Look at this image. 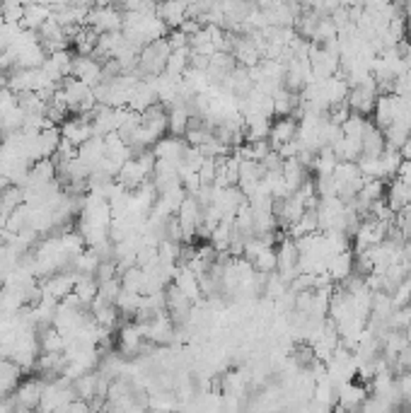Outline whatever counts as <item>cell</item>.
Masks as SVG:
<instances>
[{
    "label": "cell",
    "instance_id": "7a4b0ae2",
    "mask_svg": "<svg viewBox=\"0 0 411 413\" xmlns=\"http://www.w3.org/2000/svg\"><path fill=\"white\" fill-rule=\"evenodd\" d=\"M375 102H378V82H375L373 75H370L368 80L358 82V85H351L349 97H346V104L351 107V111L360 116L373 114Z\"/></svg>",
    "mask_w": 411,
    "mask_h": 413
},
{
    "label": "cell",
    "instance_id": "d6986e66",
    "mask_svg": "<svg viewBox=\"0 0 411 413\" xmlns=\"http://www.w3.org/2000/svg\"><path fill=\"white\" fill-rule=\"evenodd\" d=\"M107 155V145H104V136H92L87 143H82L80 147H77V157H80V162L87 167V169H95V167H100V162L104 160Z\"/></svg>",
    "mask_w": 411,
    "mask_h": 413
},
{
    "label": "cell",
    "instance_id": "ba28073f",
    "mask_svg": "<svg viewBox=\"0 0 411 413\" xmlns=\"http://www.w3.org/2000/svg\"><path fill=\"white\" fill-rule=\"evenodd\" d=\"M73 75L92 87L100 85L102 82V61H97L95 56L75 53V56H73Z\"/></svg>",
    "mask_w": 411,
    "mask_h": 413
},
{
    "label": "cell",
    "instance_id": "ac0fdd59",
    "mask_svg": "<svg viewBox=\"0 0 411 413\" xmlns=\"http://www.w3.org/2000/svg\"><path fill=\"white\" fill-rule=\"evenodd\" d=\"M174 285H177L179 290H182L184 295H187L189 300H192L194 304L199 302V300L203 297L201 293V283H199V275L192 271L189 266H184V264H179L177 271H174Z\"/></svg>",
    "mask_w": 411,
    "mask_h": 413
},
{
    "label": "cell",
    "instance_id": "277c9868",
    "mask_svg": "<svg viewBox=\"0 0 411 413\" xmlns=\"http://www.w3.org/2000/svg\"><path fill=\"white\" fill-rule=\"evenodd\" d=\"M143 331H145V338H148L153 346H167V343H172L174 336H177V324L172 322V317H170L167 312H163L150 319L148 324H143Z\"/></svg>",
    "mask_w": 411,
    "mask_h": 413
},
{
    "label": "cell",
    "instance_id": "8992f818",
    "mask_svg": "<svg viewBox=\"0 0 411 413\" xmlns=\"http://www.w3.org/2000/svg\"><path fill=\"white\" fill-rule=\"evenodd\" d=\"M165 295H167V314L172 317V322L177 324V327L187 324V319L192 317V312H194V302H192V300H189L187 295H184L174 283L170 285L167 290H165Z\"/></svg>",
    "mask_w": 411,
    "mask_h": 413
},
{
    "label": "cell",
    "instance_id": "8fae6325",
    "mask_svg": "<svg viewBox=\"0 0 411 413\" xmlns=\"http://www.w3.org/2000/svg\"><path fill=\"white\" fill-rule=\"evenodd\" d=\"M44 389H46V382L44 380H27L24 385H19L17 394H15V409H22V411H29V409H39V401H42V394Z\"/></svg>",
    "mask_w": 411,
    "mask_h": 413
},
{
    "label": "cell",
    "instance_id": "7c38bea8",
    "mask_svg": "<svg viewBox=\"0 0 411 413\" xmlns=\"http://www.w3.org/2000/svg\"><path fill=\"white\" fill-rule=\"evenodd\" d=\"M365 396H368V387L349 380V382H344V385H339V399H336L334 409H346V411L360 409V404L365 401Z\"/></svg>",
    "mask_w": 411,
    "mask_h": 413
},
{
    "label": "cell",
    "instance_id": "30bf717a",
    "mask_svg": "<svg viewBox=\"0 0 411 413\" xmlns=\"http://www.w3.org/2000/svg\"><path fill=\"white\" fill-rule=\"evenodd\" d=\"M298 129H300V121L295 116H278L271 124V131H268V143H271L273 150H278L283 143L295 140Z\"/></svg>",
    "mask_w": 411,
    "mask_h": 413
},
{
    "label": "cell",
    "instance_id": "f35d334b",
    "mask_svg": "<svg viewBox=\"0 0 411 413\" xmlns=\"http://www.w3.org/2000/svg\"><path fill=\"white\" fill-rule=\"evenodd\" d=\"M402 10H404V15H407V19H411V0H402Z\"/></svg>",
    "mask_w": 411,
    "mask_h": 413
},
{
    "label": "cell",
    "instance_id": "5bb4252c",
    "mask_svg": "<svg viewBox=\"0 0 411 413\" xmlns=\"http://www.w3.org/2000/svg\"><path fill=\"white\" fill-rule=\"evenodd\" d=\"M158 90H155L153 80L150 77H145V80H138V85L134 87V92H131V100H129V109L134 111H145L148 107L158 104Z\"/></svg>",
    "mask_w": 411,
    "mask_h": 413
},
{
    "label": "cell",
    "instance_id": "e0dca14e",
    "mask_svg": "<svg viewBox=\"0 0 411 413\" xmlns=\"http://www.w3.org/2000/svg\"><path fill=\"white\" fill-rule=\"evenodd\" d=\"M145 346V331L143 327H140L138 322L134 324H126L124 329H121L119 333V348L124 356H136V353H140Z\"/></svg>",
    "mask_w": 411,
    "mask_h": 413
},
{
    "label": "cell",
    "instance_id": "6da1fadb",
    "mask_svg": "<svg viewBox=\"0 0 411 413\" xmlns=\"http://www.w3.org/2000/svg\"><path fill=\"white\" fill-rule=\"evenodd\" d=\"M170 44L167 39H155V42H148L138 53V66H136V75L140 80L145 77H155V75H163L165 66H167V56H170Z\"/></svg>",
    "mask_w": 411,
    "mask_h": 413
},
{
    "label": "cell",
    "instance_id": "4fadbf2b",
    "mask_svg": "<svg viewBox=\"0 0 411 413\" xmlns=\"http://www.w3.org/2000/svg\"><path fill=\"white\" fill-rule=\"evenodd\" d=\"M385 201H387V205L394 213L407 208L411 203V184L407 179H402V176H392L387 184V191H385Z\"/></svg>",
    "mask_w": 411,
    "mask_h": 413
},
{
    "label": "cell",
    "instance_id": "d590c367",
    "mask_svg": "<svg viewBox=\"0 0 411 413\" xmlns=\"http://www.w3.org/2000/svg\"><path fill=\"white\" fill-rule=\"evenodd\" d=\"M215 174H218V160L206 155L203 165L199 167V179L201 184H215Z\"/></svg>",
    "mask_w": 411,
    "mask_h": 413
},
{
    "label": "cell",
    "instance_id": "52a82bcc",
    "mask_svg": "<svg viewBox=\"0 0 411 413\" xmlns=\"http://www.w3.org/2000/svg\"><path fill=\"white\" fill-rule=\"evenodd\" d=\"M75 280H77V273L75 271H73V273H51L42 283L44 297L61 302L63 297H68V295L73 293V288H75Z\"/></svg>",
    "mask_w": 411,
    "mask_h": 413
},
{
    "label": "cell",
    "instance_id": "9c48e42d",
    "mask_svg": "<svg viewBox=\"0 0 411 413\" xmlns=\"http://www.w3.org/2000/svg\"><path fill=\"white\" fill-rule=\"evenodd\" d=\"M140 126H143V129L148 131L155 140L163 138L165 134H167V107H165L163 102H158V104H153V107H148L145 111H140Z\"/></svg>",
    "mask_w": 411,
    "mask_h": 413
},
{
    "label": "cell",
    "instance_id": "3957f363",
    "mask_svg": "<svg viewBox=\"0 0 411 413\" xmlns=\"http://www.w3.org/2000/svg\"><path fill=\"white\" fill-rule=\"evenodd\" d=\"M87 27H92L97 34L104 32H121L124 29V12L114 5H107V8H92L87 12L85 19Z\"/></svg>",
    "mask_w": 411,
    "mask_h": 413
},
{
    "label": "cell",
    "instance_id": "5b68a950",
    "mask_svg": "<svg viewBox=\"0 0 411 413\" xmlns=\"http://www.w3.org/2000/svg\"><path fill=\"white\" fill-rule=\"evenodd\" d=\"M61 136H63V140H68L75 147H80L82 143H87L92 136H95L90 114H71V119H66L61 124Z\"/></svg>",
    "mask_w": 411,
    "mask_h": 413
},
{
    "label": "cell",
    "instance_id": "9a60e30c",
    "mask_svg": "<svg viewBox=\"0 0 411 413\" xmlns=\"http://www.w3.org/2000/svg\"><path fill=\"white\" fill-rule=\"evenodd\" d=\"M155 15L167 24V29L182 27V22L189 17L187 5H184L182 0H160L158 8H155Z\"/></svg>",
    "mask_w": 411,
    "mask_h": 413
},
{
    "label": "cell",
    "instance_id": "7402d4cb",
    "mask_svg": "<svg viewBox=\"0 0 411 413\" xmlns=\"http://www.w3.org/2000/svg\"><path fill=\"white\" fill-rule=\"evenodd\" d=\"M327 273L334 283H341L346 280L351 273H354V252L351 249H344L339 254H331L329 261H327Z\"/></svg>",
    "mask_w": 411,
    "mask_h": 413
},
{
    "label": "cell",
    "instance_id": "74e56055",
    "mask_svg": "<svg viewBox=\"0 0 411 413\" xmlns=\"http://www.w3.org/2000/svg\"><path fill=\"white\" fill-rule=\"evenodd\" d=\"M399 152H402V157H404V160L411 162V136H409V140L404 143L402 147H399Z\"/></svg>",
    "mask_w": 411,
    "mask_h": 413
},
{
    "label": "cell",
    "instance_id": "4316f807",
    "mask_svg": "<svg viewBox=\"0 0 411 413\" xmlns=\"http://www.w3.org/2000/svg\"><path fill=\"white\" fill-rule=\"evenodd\" d=\"M97 290H100V280L95 278L92 273H77V280H75V288H73V293L77 295V300H80L85 307H90L92 300L97 297Z\"/></svg>",
    "mask_w": 411,
    "mask_h": 413
},
{
    "label": "cell",
    "instance_id": "ab89813d",
    "mask_svg": "<svg viewBox=\"0 0 411 413\" xmlns=\"http://www.w3.org/2000/svg\"><path fill=\"white\" fill-rule=\"evenodd\" d=\"M114 0H95V8H107V5H111Z\"/></svg>",
    "mask_w": 411,
    "mask_h": 413
},
{
    "label": "cell",
    "instance_id": "60d3db41",
    "mask_svg": "<svg viewBox=\"0 0 411 413\" xmlns=\"http://www.w3.org/2000/svg\"><path fill=\"white\" fill-rule=\"evenodd\" d=\"M0 150H3V136H0Z\"/></svg>",
    "mask_w": 411,
    "mask_h": 413
},
{
    "label": "cell",
    "instance_id": "484cf974",
    "mask_svg": "<svg viewBox=\"0 0 411 413\" xmlns=\"http://www.w3.org/2000/svg\"><path fill=\"white\" fill-rule=\"evenodd\" d=\"M281 174H283V179H286V184H288V191L293 194V191L300 189L302 181L307 179V167L302 165L298 157H288V160H283Z\"/></svg>",
    "mask_w": 411,
    "mask_h": 413
},
{
    "label": "cell",
    "instance_id": "1f68e13d",
    "mask_svg": "<svg viewBox=\"0 0 411 413\" xmlns=\"http://www.w3.org/2000/svg\"><path fill=\"white\" fill-rule=\"evenodd\" d=\"M100 261H102L100 254H97L95 249L90 247V252H80V254H77V257L73 259L71 266H73V271H75V273H92V275H95L97 266H100Z\"/></svg>",
    "mask_w": 411,
    "mask_h": 413
},
{
    "label": "cell",
    "instance_id": "f1b7e54d",
    "mask_svg": "<svg viewBox=\"0 0 411 413\" xmlns=\"http://www.w3.org/2000/svg\"><path fill=\"white\" fill-rule=\"evenodd\" d=\"M383 134H385V147L399 150V147H402L404 143L409 140L411 129H409L407 124H404V121H392L387 129H383Z\"/></svg>",
    "mask_w": 411,
    "mask_h": 413
},
{
    "label": "cell",
    "instance_id": "603a6c76",
    "mask_svg": "<svg viewBox=\"0 0 411 413\" xmlns=\"http://www.w3.org/2000/svg\"><path fill=\"white\" fill-rule=\"evenodd\" d=\"M189 119H192V111L184 102H177V104H170L167 107V134L170 136H177L184 138L189 129Z\"/></svg>",
    "mask_w": 411,
    "mask_h": 413
},
{
    "label": "cell",
    "instance_id": "83f0119b",
    "mask_svg": "<svg viewBox=\"0 0 411 413\" xmlns=\"http://www.w3.org/2000/svg\"><path fill=\"white\" fill-rule=\"evenodd\" d=\"M383 150H385L383 129L375 124H368V129H365V134H363V155L378 157V155H383Z\"/></svg>",
    "mask_w": 411,
    "mask_h": 413
},
{
    "label": "cell",
    "instance_id": "4dcf8cb0",
    "mask_svg": "<svg viewBox=\"0 0 411 413\" xmlns=\"http://www.w3.org/2000/svg\"><path fill=\"white\" fill-rule=\"evenodd\" d=\"M189 53H192V48H172L167 56V66H165V73L172 77H182L184 73H187L189 68Z\"/></svg>",
    "mask_w": 411,
    "mask_h": 413
},
{
    "label": "cell",
    "instance_id": "e575fe53",
    "mask_svg": "<svg viewBox=\"0 0 411 413\" xmlns=\"http://www.w3.org/2000/svg\"><path fill=\"white\" fill-rule=\"evenodd\" d=\"M365 129H368V116L354 114V111H351V116H349V119H346L344 124H341V131H344V136L360 138V140H363Z\"/></svg>",
    "mask_w": 411,
    "mask_h": 413
},
{
    "label": "cell",
    "instance_id": "cb8c5ba5",
    "mask_svg": "<svg viewBox=\"0 0 411 413\" xmlns=\"http://www.w3.org/2000/svg\"><path fill=\"white\" fill-rule=\"evenodd\" d=\"M53 15L51 5H44V3H29L24 5V15H22V22H19V27L22 29H32V32H37L39 27H42L44 22H46L48 17Z\"/></svg>",
    "mask_w": 411,
    "mask_h": 413
},
{
    "label": "cell",
    "instance_id": "ffe728a7",
    "mask_svg": "<svg viewBox=\"0 0 411 413\" xmlns=\"http://www.w3.org/2000/svg\"><path fill=\"white\" fill-rule=\"evenodd\" d=\"M218 160V174H215V186H237L239 181V160L237 152L232 155L215 157Z\"/></svg>",
    "mask_w": 411,
    "mask_h": 413
},
{
    "label": "cell",
    "instance_id": "8d00e7d4",
    "mask_svg": "<svg viewBox=\"0 0 411 413\" xmlns=\"http://www.w3.org/2000/svg\"><path fill=\"white\" fill-rule=\"evenodd\" d=\"M394 95L399 97H411V71L402 73L394 77Z\"/></svg>",
    "mask_w": 411,
    "mask_h": 413
},
{
    "label": "cell",
    "instance_id": "d4e9b609",
    "mask_svg": "<svg viewBox=\"0 0 411 413\" xmlns=\"http://www.w3.org/2000/svg\"><path fill=\"white\" fill-rule=\"evenodd\" d=\"M244 119V140H264L271 131V116L264 114H249Z\"/></svg>",
    "mask_w": 411,
    "mask_h": 413
},
{
    "label": "cell",
    "instance_id": "44dd1931",
    "mask_svg": "<svg viewBox=\"0 0 411 413\" xmlns=\"http://www.w3.org/2000/svg\"><path fill=\"white\" fill-rule=\"evenodd\" d=\"M184 150H187V140H182V138H177V136H163V138H158L153 145V155L158 157V160L179 162L184 155Z\"/></svg>",
    "mask_w": 411,
    "mask_h": 413
},
{
    "label": "cell",
    "instance_id": "f546056e",
    "mask_svg": "<svg viewBox=\"0 0 411 413\" xmlns=\"http://www.w3.org/2000/svg\"><path fill=\"white\" fill-rule=\"evenodd\" d=\"M230 237H232V220H220L218 228L210 232L208 237V244L215 249L218 254H228V247H230ZM230 257V254H228Z\"/></svg>",
    "mask_w": 411,
    "mask_h": 413
},
{
    "label": "cell",
    "instance_id": "836d02e7",
    "mask_svg": "<svg viewBox=\"0 0 411 413\" xmlns=\"http://www.w3.org/2000/svg\"><path fill=\"white\" fill-rule=\"evenodd\" d=\"M276 264H278V259H276V249L273 247L262 249V252L252 259V266L257 268L259 273H273L276 271Z\"/></svg>",
    "mask_w": 411,
    "mask_h": 413
},
{
    "label": "cell",
    "instance_id": "2e32d148",
    "mask_svg": "<svg viewBox=\"0 0 411 413\" xmlns=\"http://www.w3.org/2000/svg\"><path fill=\"white\" fill-rule=\"evenodd\" d=\"M56 176H58L56 160H53V157H42V160H37V162H32V165H29V174H27L24 186L48 184V181H53Z\"/></svg>",
    "mask_w": 411,
    "mask_h": 413
},
{
    "label": "cell",
    "instance_id": "d6a6232c",
    "mask_svg": "<svg viewBox=\"0 0 411 413\" xmlns=\"http://www.w3.org/2000/svg\"><path fill=\"white\" fill-rule=\"evenodd\" d=\"M402 160H404V157H402V152H399V150H392V147H385L383 155H380V162H383V176H385V181H390L392 176H397Z\"/></svg>",
    "mask_w": 411,
    "mask_h": 413
}]
</instances>
